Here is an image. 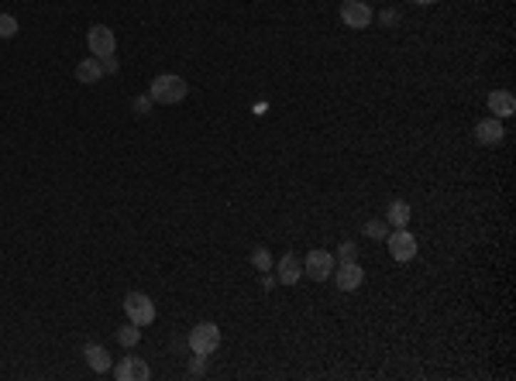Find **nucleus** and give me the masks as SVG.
<instances>
[{"instance_id": "nucleus-1", "label": "nucleus", "mask_w": 516, "mask_h": 381, "mask_svg": "<svg viewBox=\"0 0 516 381\" xmlns=\"http://www.w3.org/2000/svg\"><path fill=\"white\" fill-rule=\"evenodd\" d=\"M186 93H190V86H186V79L176 76V73H162V76H155L152 86H148L152 103H182Z\"/></svg>"}, {"instance_id": "nucleus-2", "label": "nucleus", "mask_w": 516, "mask_h": 381, "mask_svg": "<svg viewBox=\"0 0 516 381\" xmlns=\"http://www.w3.org/2000/svg\"><path fill=\"white\" fill-rule=\"evenodd\" d=\"M220 347V326L217 323H197L190 330V350L200 357H210Z\"/></svg>"}, {"instance_id": "nucleus-3", "label": "nucleus", "mask_w": 516, "mask_h": 381, "mask_svg": "<svg viewBox=\"0 0 516 381\" xmlns=\"http://www.w3.org/2000/svg\"><path fill=\"white\" fill-rule=\"evenodd\" d=\"M124 313L135 326H148L155 323V303L145 296V292H128L124 296Z\"/></svg>"}, {"instance_id": "nucleus-4", "label": "nucleus", "mask_w": 516, "mask_h": 381, "mask_svg": "<svg viewBox=\"0 0 516 381\" xmlns=\"http://www.w3.org/2000/svg\"><path fill=\"white\" fill-rule=\"evenodd\" d=\"M334 268H338V261H334V254L331 251H310L306 254V261H303V271L314 278V282H327L331 275H334Z\"/></svg>"}, {"instance_id": "nucleus-5", "label": "nucleus", "mask_w": 516, "mask_h": 381, "mask_svg": "<svg viewBox=\"0 0 516 381\" xmlns=\"http://www.w3.org/2000/svg\"><path fill=\"white\" fill-rule=\"evenodd\" d=\"M372 7L365 4V0H344L341 4V21H344V28H355V31H361V28H368L372 24Z\"/></svg>"}, {"instance_id": "nucleus-6", "label": "nucleus", "mask_w": 516, "mask_h": 381, "mask_svg": "<svg viewBox=\"0 0 516 381\" xmlns=\"http://www.w3.org/2000/svg\"><path fill=\"white\" fill-rule=\"evenodd\" d=\"M86 45H90V52L97 58L118 52V38H114V31H110L107 24H93V28L86 31Z\"/></svg>"}, {"instance_id": "nucleus-7", "label": "nucleus", "mask_w": 516, "mask_h": 381, "mask_svg": "<svg viewBox=\"0 0 516 381\" xmlns=\"http://www.w3.org/2000/svg\"><path fill=\"white\" fill-rule=\"evenodd\" d=\"M386 244H389V254H393L396 261H413V258H417V237L406 227H396V234H389Z\"/></svg>"}, {"instance_id": "nucleus-8", "label": "nucleus", "mask_w": 516, "mask_h": 381, "mask_svg": "<svg viewBox=\"0 0 516 381\" xmlns=\"http://www.w3.org/2000/svg\"><path fill=\"white\" fill-rule=\"evenodd\" d=\"M110 371H114V378L118 381H148L152 378V367L141 361V357H120Z\"/></svg>"}, {"instance_id": "nucleus-9", "label": "nucleus", "mask_w": 516, "mask_h": 381, "mask_svg": "<svg viewBox=\"0 0 516 381\" xmlns=\"http://www.w3.org/2000/svg\"><path fill=\"white\" fill-rule=\"evenodd\" d=\"M334 282H338L341 292H355V288H361V282H365V271H361L358 261H341V265L334 268Z\"/></svg>"}, {"instance_id": "nucleus-10", "label": "nucleus", "mask_w": 516, "mask_h": 381, "mask_svg": "<svg viewBox=\"0 0 516 381\" xmlns=\"http://www.w3.org/2000/svg\"><path fill=\"white\" fill-rule=\"evenodd\" d=\"M276 275L282 286H296L299 278H303V261H299L296 254H282L276 265Z\"/></svg>"}, {"instance_id": "nucleus-11", "label": "nucleus", "mask_w": 516, "mask_h": 381, "mask_svg": "<svg viewBox=\"0 0 516 381\" xmlns=\"http://www.w3.org/2000/svg\"><path fill=\"white\" fill-rule=\"evenodd\" d=\"M475 137H478V145H499L506 134H502V120L499 117H485V120H478L475 124Z\"/></svg>"}, {"instance_id": "nucleus-12", "label": "nucleus", "mask_w": 516, "mask_h": 381, "mask_svg": "<svg viewBox=\"0 0 516 381\" xmlns=\"http://www.w3.org/2000/svg\"><path fill=\"white\" fill-rule=\"evenodd\" d=\"M83 357H86V364L97 371V375H107L114 364H110V350L107 347H100V343H86L83 347Z\"/></svg>"}, {"instance_id": "nucleus-13", "label": "nucleus", "mask_w": 516, "mask_h": 381, "mask_svg": "<svg viewBox=\"0 0 516 381\" xmlns=\"http://www.w3.org/2000/svg\"><path fill=\"white\" fill-rule=\"evenodd\" d=\"M489 110H492V117H513L516 114V100H513V93L510 90H492L489 93Z\"/></svg>"}, {"instance_id": "nucleus-14", "label": "nucleus", "mask_w": 516, "mask_h": 381, "mask_svg": "<svg viewBox=\"0 0 516 381\" xmlns=\"http://www.w3.org/2000/svg\"><path fill=\"white\" fill-rule=\"evenodd\" d=\"M410 220H413L410 203H406V199H393V203H389V210H386V224H393V227H406Z\"/></svg>"}, {"instance_id": "nucleus-15", "label": "nucleus", "mask_w": 516, "mask_h": 381, "mask_svg": "<svg viewBox=\"0 0 516 381\" xmlns=\"http://www.w3.org/2000/svg\"><path fill=\"white\" fill-rule=\"evenodd\" d=\"M100 76H103V66H100V58H83L80 66H76V79L80 83H86V86H93V83H100Z\"/></svg>"}, {"instance_id": "nucleus-16", "label": "nucleus", "mask_w": 516, "mask_h": 381, "mask_svg": "<svg viewBox=\"0 0 516 381\" xmlns=\"http://www.w3.org/2000/svg\"><path fill=\"white\" fill-rule=\"evenodd\" d=\"M138 340H141V326H135V323H128V326H120L118 330V343L120 347H138Z\"/></svg>"}, {"instance_id": "nucleus-17", "label": "nucleus", "mask_w": 516, "mask_h": 381, "mask_svg": "<svg viewBox=\"0 0 516 381\" xmlns=\"http://www.w3.org/2000/svg\"><path fill=\"white\" fill-rule=\"evenodd\" d=\"M252 265H255L258 271H272V265H276V261H272V254H269L265 248H255V251H252Z\"/></svg>"}, {"instance_id": "nucleus-18", "label": "nucleus", "mask_w": 516, "mask_h": 381, "mask_svg": "<svg viewBox=\"0 0 516 381\" xmlns=\"http://www.w3.org/2000/svg\"><path fill=\"white\" fill-rule=\"evenodd\" d=\"M18 35V18L14 14H0V38H14Z\"/></svg>"}, {"instance_id": "nucleus-19", "label": "nucleus", "mask_w": 516, "mask_h": 381, "mask_svg": "<svg viewBox=\"0 0 516 381\" xmlns=\"http://www.w3.org/2000/svg\"><path fill=\"white\" fill-rule=\"evenodd\" d=\"M365 237L382 241V237H386V220H368V224H365Z\"/></svg>"}, {"instance_id": "nucleus-20", "label": "nucleus", "mask_w": 516, "mask_h": 381, "mask_svg": "<svg viewBox=\"0 0 516 381\" xmlns=\"http://www.w3.org/2000/svg\"><path fill=\"white\" fill-rule=\"evenodd\" d=\"M338 258L341 261H358V244L355 241H344V244L338 248Z\"/></svg>"}, {"instance_id": "nucleus-21", "label": "nucleus", "mask_w": 516, "mask_h": 381, "mask_svg": "<svg viewBox=\"0 0 516 381\" xmlns=\"http://www.w3.org/2000/svg\"><path fill=\"white\" fill-rule=\"evenodd\" d=\"M148 107H152V96H138L135 100V114H148Z\"/></svg>"}, {"instance_id": "nucleus-22", "label": "nucleus", "mask_w": 516, "mask_h": 381, "mask_svg": "<svg viewBox=\"0 0 516 381\" xmlns=\"http://www.w3.org/2000/svg\"><path fill=\"white\" fill-rule=\"evenodd\" d=\"M100 66H103V73H118V58L114 56H103L100 58Z\"/></svg>"}, {"instance_id": "nucleus-23", "label": "nucleus", "mask_w": 516, "mask_h": 381, "mask_svg": "<svg viewBox=\"0 0 516 381\" xmlns=\"http://www.w3.org/2000/svg\"><path fill=\"white\" fill-rule=\"evenodd\" d=\"M190 375H193V378L203 375V357H200V354H197V361H190Z\"/></svg>"}, {"instance_id": "nucleus-24", "label": "nucleus", "mask_w": 516, "mask_h": 381, "mask_svg": "<svg viewBox=\"0 0 516 381\" xmlns=\"http://www.w3.org/2000/svg\"><path fill=\"white\" fill-rule=\"evenodd\" d=\"M396 21H399L396 11H382V24H396Z\"/></svg>"}, {"instance_id": "nucleus-25", "label": "nucleus", "mask_w": 516, "mask_h": 381, "mask_svg": "<svg viewBox=\"0 0 516 381\" xmlns=\"http://www.w3.org/2000/svg\"><path fill=\"white\" fill-rule=\"evenodd\" d=\"M417 4H423V7H427V4H434V0H417Z\"/></svg>"}]
</instances>
